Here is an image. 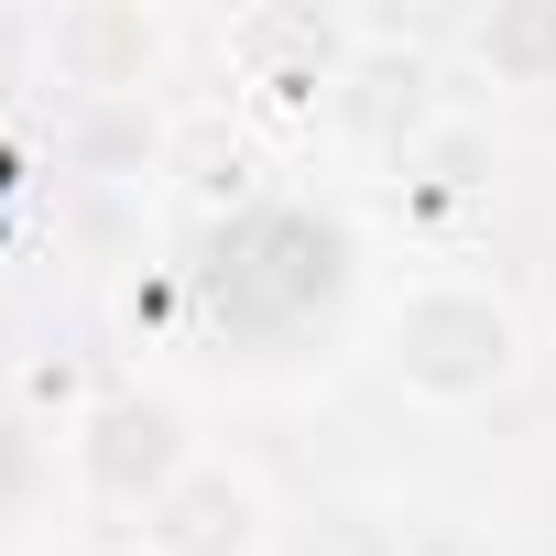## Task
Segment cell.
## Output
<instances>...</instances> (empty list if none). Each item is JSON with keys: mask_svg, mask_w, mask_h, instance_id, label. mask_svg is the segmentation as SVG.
<instances>
[{"mask_svg": "<svg viewBox=\"0 0 556 556\" xmlns=\"http://www.w3.org/2000/svg\"><path fill=\"white\" fill-rule=\"evenodd\" d=\"M382 371L415 404L469 415V404H491L523 371V317H513L502 285H480V273H415V285H393V306H382Z\"/></svg>", "mask_w": 556, "mask_h": 556, "instance_id": "6da1fadb", "label": "cell"}, {"mask_svg": "<svg viewBox=\"0 0 556 556\" xmlns=\"http://www.w3.org/2000/svg\"><path fill=\"white\" fill-rule=\"evenodd\" d=\"M197 458H207V447H197L186 404L153 393V382H110V393H88V415L66 426V480H77V502L131 513V523H142Z\"/></svg>", "mask_w": 556, "mask_h": 556, "instance_id": "7a4b0ae2", "label": "cell"}, {"mask_svg": "<svg viewBox=\"0 0 556 556\" xmlns=\"http://www.w3.org/2000/svg\"><path fill=\"white\" fill-rule=\"evenodd\" d=\"M34 45H45V77L77 99H142L175 66V23L153 0H55Z\"/></svg>", "mask_w": 556, "mask_h": 556, "instance_id": "3957f363", "label": "cell"}, {"mask_svg": "<svg viewBox=\"0 0 556 556\" xmlns=\"http://www.w3.org/2000/svg\"><path fill=\"white\" fill-rule=\"evenodd\" d=\"M131 534H142V556H262L273 545V502H262V480L240 458H197Z\"/></svg>", "mask_w": 556, "mask_h": 556, "instance_id": "277c9868", "label": "cell"}, {"mask_svg": "<svg viewBox=\"0 0 556 556\" xmlns=\"http://www.w3.org/2000/svg\"><path fill=\"white\" fill-rule=\"evenodd\" d=\"M218 55H229L240 88L306 99V88H339L350 77V23H328V12H229Z\"/></svg>", "mask_w": 556, "mask_h": 556, "instance_id": "5b68a950", "label": "cell"}, {"mask_svg": "<svg viewBox=\"0 0 556 556\" xmlns=\"http://www.w3.org/2000/svg\"><path fill=\"white\" fill-rule=\"evenodd\" d=\"M458 55L491 88H556V0H491V12H469Z\"/></svg>", "mask_w": 556, "mask_h": 556, "instance_id": "8992f818", "label": "cell"}, {"mask_svg": "<svg viewBox=\"0 0 556 556\" xmlns=\"http://www.w3.org/2000/svg\"><path fill=\"white\" fill-rule=\"evenodd\" d=\"M491 164H502V153H491V131H480V121H458V110H437V121L393 153V175H404L415 197H469V186H491Z\"/></svg>", "mask_w": 556, "mask_h": 556, "instance_id": "52a82bcc", "label": "cell"}]
</instances>
